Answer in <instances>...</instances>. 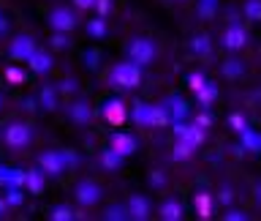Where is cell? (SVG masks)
Instances as JSON below:
<instances>
[{"mask_svg": "<svg viewBox=\"0 0 261 221\" xmlns=\"http://www.w3.org/2000/svg\"><path fill=\"white\" fill-rule=\"evenodd\" d=\"M93 3H95V0H73V6L82 8V11H90V8H93Z\"/></svg>", "mask_w": 261, "mask_h": 221, "instance_id": "44", "label": "cell"}, {"mask_svg": "<svg viewBox=\"0 0 261 221\" xmlns=\"http://www.w3.org/2000/svg\"><path fill=\"white\" fill-rule=\"evenodd\" d=\"M228 126H231V128L237 131V134H240V131H242L245 126H248V120H245V115H240V112H231V115H228Z\"/></svg>", "mask_w": 261, "mask_h": 221, "instance_id": "36", "label": "cell"}, {"mask_svg": "<svg viewBox=\"0 0 261 221\" xmlns=\"http://www.w3.org/2000/svg\"><path fill=\"white\" fill-rule=\"evenodd\" d=\"M193 153H196L193 145H188V142H182V139H177V142H174V150H171V159H174V161H188Z\"/></svg>", "mask_w": 261, "mask_h": 221, "instance_id": "28", "label": "cell"}, {"mask_svg": "<svg viewBox=\"0 0 261 221\" xmlns=\"http://www.w3.org/2000/svg\"><path fill=\"white\" fill-rule=\"evenodd\" d=\"M24 169L16 167H0V186H22Z\"/></svg>", "mask_w": 261, "mask_h": 221, "instance_id": "22", "label": "cell"}, {"mask_svg": "<svg viewBox=\"0 0 261 221\" xmlns=\"http://www.w3.org/2000/svg\"><path fill=\"white\" fill-rule=\"evenodd\" d=\"M38 98H41V106H44L46 112H52L55 106H57V87H52V85L41 87V93H38Z\"/></svg>", "mask_w": 261, "mask_h": 221, "instance_id": "27", "label": "cell"}, {"mask_svg": "<svg viewBox=\"0 0 261 221\" xmlns=\"http://www.w3.org/2000/svg\"><path fill=\"white\" fill-rule=\"evenodd\" d=\"M204 79H207V77H204L201 71H193L191 77H188V85H191V90H196V87H199V85H201Z\"/></svg>", "mask_w": 261, "mask_h": 221, "instance_id": "41", "label": "cell"}, {"mask_svg": "<svg viewBox=\"0 0 261 221\" xmlns=\"http://www.w3.org/2000/svg\"><path fill=\"white\" fill-rule=\"evenodd\" d=\"M33 49H36V41L30 36H16L11 41V47H8V55H11V60H16V63H24L33 55Z\"/></svg>", "mask_w": 261, "mask_h": 221, "instance_id": "11", "label": "cell"}, {"mask_svg": "<svg viewBox=\"0 0 261 221\" xmlns=\"http://www.w3.org/2000/svg\"><path fill=\"white\" fill-rule=\"evenodd\" d=\"M191 49L196 55H210V49H212V41L207 33H196V36L191 38Z\"/></svg>", "mask_w": 261, "mask_h": 221, "instance_id": "26", "label": "cell"}, {"mask_svg": "<svg viewBox=\"0 0 261 221\" xmlns=\"http://www.w3.org/2000/svg\"><path fill=\"white\" fill-rule=\"evenodd\" d=\"M150 106H152V104H147V101H136L134 106H130V109H128V118L134 120V126L150 128Z\"/></svg>", "mask_w": 261, "mask_h": 221, "instance_id": "19", "label": "cell"}, {"mask_svg": "<svg viewBox=\"0 0 261 221\" xmlns=\"http://www.w3.org/2000/svg\"><path fill=\"white\" fill-rule=\"evenodd\" d=\"M28 69L33 71V74H46V71H52V65H55V60H52V55L49 52H44V49H33V55L28 57Z\"/></svg>", "mask_w": 261, "mask_h": 221, "instance_id": "15", "label": "cell"}, {"mask_svg": "<svg viewBox=\"0 0 261 221\" xmlns=\"http://www.w3.org/2000/svg\"><path fill=\"white\" fill-rule=\"evenodd\" d=\"M215 202H218V205H223V208H228V205L234 202V191H231V186H223V188H220L218 196H215Z\"/></svg>", "mask_w": 261, "mask_h": 221, "instance_id": "35", "label": "cell"}, {"mask_svg": "<svg viewBox=\"0 0 261 221\" xmlns=\"http://www.w3.org/2000/svg\"><path fill=\"white\" fill-rule=\"evenodd\" d=\"M8 30V22H6V14L0 11V36H3V33Z\"/></svg>", "mask_w": 261, "mask_h": 221, "instance_id": "46", "label": "cell"}, {"mask_svg": "<svg viewBox=\"0 0 261 221\" xmlns=\"http://www.w3.org/2000/svg\"><path fill=\"white\" fill-rule=\"evenodd\" d=\"M193 123H196L199 128H204V131H207V128H210V115H207V112H201V115H199V118H196Z\"/></svg>", "mask_w": 261, "mask_h": 221, "instance_id": "42", "label": "cell"}, {"mask_svg": "<svg viewBox=\"0 0 261 221\" xmlns=\"http://www.w3.org/2000/svg\"><path fill=\"white\" fill-rule=\"evenodd\" d=\"M73 90H76V79L68 77V79H63V85L57 87V93H73Z\"/></svg>", "mask_w": 261, "mask_h": 221, "instance_id": "40", "label": "cell"}, {"mask_svg": "<svg viewBox=\"0 0 261 221\" xmlns=\"http://www.w3.org/2000/svg\"><path fill=\"white\" fill-rule=\"evenodd\" d=\"M49 218L52 221H73L76 213H73V208H68V205H55L52 213H49Z\"/></svg>", "mask_w": 261, "mask_h": 221, "instance_id": "30", "label": "cell"}, {"mask_svg": "<svg viewBox=\"0 0 261 221\" xmlns=\"http://www.w3.org/2000/svg\"><path fill=\"white\" fill-rule=\"evenodd\" d=\"M3 200H6L8 208H22V202H24V188H22V186H6Z\"/></svg>", "mask_w": 261, "mask_h": 221, "instance_id": "24", "label": "cell"}, {"mask_svg": "<svg viewBox=\"0 0 261 221\" xmlns=\"http://www.w3.org/2000/svg\"><path fill=\"white\" fill-rule=\"evenodd\" d=\"M242 14L248 16L250 22H261V0H245Z\"/></svg>", "mask_w": 261, "mask_h": 221, "instance_id": "31", "label": "cell"}, {"mask_svg": "<svg viewBox=\"0 0 261 221\" xmlns=\"http://www.w3.org/2000/svg\"><path fill=\"white\" fill-rule=\"evenodd\" d=\"M106 33H109L106 16H93V19H87V36L90 38H103Z\"/></svg>", "mask_w": 261, "mask_h": 221, "instance_id": "23", "label": "cell"}, {"mask_svg": "<svg viewBox=\"0 0 261 221\" xmlns=\"http://www.w3.org/2000/svg\"><path fill=\"white\" fill-rule=\"evenodd\" d=\"M136 137L128 134V131H114V134L109 137V142H106V147H112L114 153H120L122 159H128V156L136 153Z\"/></svg>", "mask_w": 261, "mask_h": 221, "instance_id": "8", "label": "cell"}, {"mask_svg": "<svg viewBox=\"0 0 261 221\" xmlns=\"http://www.w3.org/2000/svg\"><path fill=\"white\" fill-rule=\"evenodd\" d=\"M101 115L109 126H122L128 120V104L122 98H106L101 104Z\"/></svg>", "mask_w": 261, "mask_h": 221, "instance_id": "5", "label": "cell"}, {"mask_svg": "<svg viewBox=\"0 0 261 221\" xmlns=\"http://www.w3.org/2000/svg\"><path fill=\"white\" fill-rule=\"evenodd\" d=\"M109 85L117 90H136L142 85V65L134 60H120L109 69Z\"/></svg>", "mask_w": 261, "mask_h": 221, "instance_id": "1", "label": "cell"}, {"mask_svg": "<svg viewBox=\"0 0 261 221\" xmlns=\"http://www.w3.org/2000/svg\"><path fill=\"white\" fill-rule=\"evenodd\" d=\"M0 109H3V93H0Z\"/></svg>", "mask_w": 261, "mask_h": 221, "instance_id": "49", "label": "cell"}, {"mask_svg": "<svg viewBox=\"0 0 261 221\" xmlns=\"http://www.w3.org/2000/svg\"><path fill=\"white\" fill-rule=\"evenodd\" d=\"M49 28L55 33H71L76 28V14H73L71 8H55V11L49 14Z\"/></svg>", "mask_w": 261, "mask_h": 221, "instance_id": "9", "label": "cell"}, {"mask_svg": "<svg viewBox=\"0 0 261 221\" xmlns=\"http://www.w3.org/2000/svg\"><path fill=\"white\" fill-rule=\"evenodd\" d=\"M125 52H128V60H134L139 65H150L155 60V55H158V49H155V44L147 36H136L128 41Z\"/></svg>", "mask_w": 261, "mask_h": 221, "instance_id": "3", "label": "cell"}, {"mask_svg": "<svg viewBox=\"0 0 261 221\" xmlns=\"http://www.w3.org/2000/svg\"><path fill=\"white\" fill-rule=\"evenodd\" d=\"M65 36H68V33H55V36H52V47L55 49H65V47H68V38H65Z\"/></svg>", "mask_w": 261, "mask_h": 221, "instance_id": "39", "label": "cell"}, {"mask_svg": "<svg viewBox=\"0 0 261 221\" xmlns=\"http://www.w3.org/2000/svg\"><path fill=\"white\" fill-rule=\"evenodd\" d=\"M158 216L163 221H179V218H182V202L174 200V196H169V200L158 208Z\"/></svg>", "mask_w": 261, "mask_h": 221, "instance_id": "20", "label": "cell"}, {"mask_svg": "<svg viewBox=\"0 0 261 221\" xmlns=\"http://www.w3.org/2000/svg\"><path fill=\"white\" fill-rule=\"evenodd\" d=\"M85 65L95 69V65H98V52H85Z\"/></svg>", "mask_w": 261, "mask_h": 221, "instance_id": "43", "label": "cell"}, {"mask_svg": "<svg viewBox=\"0 0 261 221\" xmlns=\"http://www.w3.org/2000/svg\"><path fill=\"white\" fill-rule=\"evenodd\" d=\"M150 183H155V186H163V172H152V175H150Z\"/></svg>", "mask_w": 261, "mask_h": 221, "instance_id": "45", "label": "cell"}, {"mask_svg": "<svg viewBox=\"0 0 261 221\" xmlns=\"http://www.w3.org/2000/svg\"><path fill=\"white\" fill-rule=\"evenodd\" d=\"M6 79L11 82V85H22V82L28 79V77H24L22 65H19V63H14V65H8V69H6Z\"/></svg>", "mask_w": 261, "mask_h": 221, "instance_id": "32", "label": "cell"}, {"mask_svg": "<svg viewBox=\"0 0 261 221\" xmlns=\"http://www.w3.org/2000/svg\"><path fill=\"white\" fill-rule=\"evenodd\" d=\"M256 202H258V205H261V183H258V186H256Z\"/></svg>", "mask_w": 261, "mask_h": 221, "instance_id": "48", "label": "cell"}, {"mask_svg": "<svg viewBox=\"0 0 261 221\" xmlns=\"http://www.w3.org/2000/svg\"><path fill=\"white\" fill-rule=\"evenodd\" d=\"M169 112L163 104H152L150 106V128H166L169 126Z\"/></svg>", "mask_w": 261, "mask_h": 221, "instance_id": "21", "label": "cell"}, {"mask_svg": "<svg viewBox=\"0 0 261 221\" xmlns=\"http://www.w3.org/2000/svg\"><path fill=\"white\" fill-rule=\"evenodd\" d=\"M220 44H223V49H228V52H240V49L248 44V30H245L240 22H231L223 33H220Z\"/></svg>", "mask_w": 261, "mask_h": 221, "instance_id": "6", "label": "cell"}, {"mask_svg": "<svg viewBox=\"0 0 261 221\" xmlns=\"http://www.w3.org/2000/svg\"><path fill=\"white\" fill-rule=\"evenodd\" d=\"M215 11H218V0H199V14H201V19H210Z\"/></svg>", "mask_w": 261, "mask_h": 221, "instance_id": "34", "label": "cell"}, {"mask_svg": "<svg viewBox=\"0 0 261 221\" xmlns=\"http://www.w3.org/2000/svg\"><path fill=\"white\" fill-rule=\"evenodd\" d=\"M245 71V65L237 60V57H228V60H223V77L226 79H240Z\"/></svg>", "mask_w": 261, "mask_h": 221, "instance_id": "29", "label": "cell"}, {"mask_svg": "<svg viewBox=\"0 0 261 221\" xmlns=\"http://www.w3.org/2000/svg\"><path fill=\"white\" fill-rule=\"evenodd\" d=\"M103 218H106V221H128L125 205H112V208L103 213Z\"/></svg>", "mask_w": 261, "mask_h": 221, "instance_id": "33", "label": "cell"}, {"mask_svg": "<svg viewBox=\"0 0 261 221\" xmlns=\"http://www.w3.org/2000/svg\"><path fill=\"white\" fill-rule=\"evenodd\" d=\"M122 161H125V159H122L120 153H114L112 147H106V150L101 153V167L109 169V172H117V169L122 167Z\"/></svg>", "mask_w": 261, "mask_h": 221, "instance_id": "25", "label": "cell"}, {"mask_svg": "<svg viewBox=\"0 0 261 221\" xmlns=\"http://www.w3.org/2000/svg\"><path fill=\"white\" fill-rule=\"evenodd\" d=\"M240 147H242V150H248V153H261V131L245 126L240 131Z\"/></svg>", "mask_w": 261, "mask_h": 221, "instance_id": "18", "label": "cell"}, {"mask_svg": "<svg viewBox=\"0 0 261 221\" xmlns=\"http://www.w3.org/2000/svg\"><path fill=\"white\" fill-rule=\"evenodd\" d=\"M30 139H33V128L22 120L8 123L6 131H3V142H6L8 150H22V147L30 145Z\"/></svg>", "mask_w": 261, "mask_h": 221, "instance_id": "4", "label": "cell"}, {"mask_svg": "<svg viewBox=\"0 0 261 221\" xmlns=\"http://www.w3.org/2000/svg\"><path fill=\"white\" fill-rule=\"evenodd\" d=\"M223 218L226 221H248V213H242V210H234V208H228L223 213Z\"/></svg>", "mask_w": 261, "mask_h": 221, "instance_id": "38", "label": "cell"}, {"mask_svg": "<svg viewBox=\"0 0 261 221\" xmlns=\"http://www.w3.org/2000/svg\"><path fill=\"white\" fill-rule=\"evenodd\" d=\"M44 186H46V175H44V169H41V167H30V169H24V180H22V188H24V191H30V194H41V191H44Z\"/></svg>", "mask_w": 261, "mask_h": 221, "instance_id": "14", "label": "cell"}, {"mask_svg": "<svg viewBox=\"0 0 261 221\" xmlns=\"http://www.w3.org/2000/svg\"><path fill=\"white\" fill-rule=\"evenodd\" d=\"M125 213H128L130 221H147L152 208H150V202H147L144 194H130V200L125 202Z\"/></svg>", "mask_w": 261, "mask_h": 221, "instance_id": "10", "label": "cell"}, {"mask_svg": "<svg viewBox=\"0 0 261 221\" xmlns=\"http://www.w3.org/2000/svg\"><path fill=\"white\" fill-rule=\"evenodd\" d=\"M163 106H166V112H169V120L174 123V120H185L188 118V112H191V106H188V101L182 96H166L161 101Z\"/></svg>", "mask_w": 261, "mask_h": 221, "instance_id": "12", "label": "cell"}, {"mask_svg": "<svg viewBox=\"0 0 261 221\" xmlns=\"http://www.w3.org/2000/svg\"><path fill=\"white\" fill-rule=\"evenodd\" d=\"M93 106H90L85 98H76V101H71L68 104V118L76 123V126H87L90 120H93Z\"/></svg>", "mask_w": 261, "mask_h": 221, "instance_id": "13", "label": "cell"}, {"mask_svg": "<svg viewBox=\"0 0 261 221\" xmlns=\"http://www.w3.org/2000/svg\"><path fill=\"white\" fill-rule=\"evenodd\" d=\"M93 8H95V16H109V11H112V0H95Z\"/></svg>", "mask_w": 261, "mask_h": 221, "instance_id": "37", "label": "cell"}, {"mask_svg": "<svg viewBox=\"0 0 261 221\" xmlns=\"http://www.w3.org/2000/svg\"><path fill=\"white\" fill-rule=\"evenodd\" d=\"M73 196H76V202L82 208H93V205L101 202V186H98L95 180H82V183H76V188H73Z\"/></svg>", "mask_w": 261, "mask_h": 221, "instance_id": "7", "label": "cell"}, {"mask_svg": "<svg viewBox=\"0 0 261 221\" xmlns=\"http://www.w3.org/2000/svg\"><path fill=\"white\" fill-rule=\"evenodd\" d=\"M38 167L44 169V175H63L65 169L76 167V153L71 150H46L38 156Z\"/></svg>", "mask_w": 261, "mask_h": 221, "instance_id": "2", "label": "cell"}, {"mask_svg": "<svg viewBox=\"0 0 261 221\" xmlns=\"http://www.w3.org/2000/svg\"><path fill=\"white\" fill-rule=\"evenodd\" d=\"M6 213H8V205L3 200V194H0V218H6Z\"/></svg>", "mask_w": 261, "mask_h": 221, "instance_id": "47", "label": "cell"}, {"mask_svg": "<svg viewBox=\"0 0 261 221\" xmlns=\"http://www.w3.org/2000/svg\"><path fill=\"white\" fill-rule=\"evenodd\" d=\"M215 194L212 191H196V196H193V208H196V213H199V218H210L212 213H215Z\"/></svg>", "mask_w": 261, "mask_h": 221, "instance_id": "16", "label": "cell"}, {"mask_svg": "<svg viewBox=\"0 0 261 221\" xmlns=\"http://www.w3.org/2000/svg\"><path fill=\"white\" fill-rule=\"evenodd\" d=\"M193 93H196V101H199L204 109H210V106L218 101V85H215V82H210V79H204Z\"/></svg>", "mask_w": 261, "mask_h": 221, "instance_id": "17", "label": "cell"}]
</instances>
